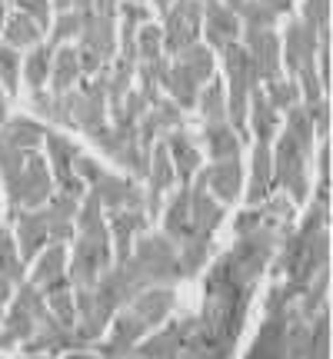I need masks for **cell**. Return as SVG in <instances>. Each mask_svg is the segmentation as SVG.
<instances>
[{
  "mask_svg": "<svg viewBox=\"0 0 333 359\" xmlns=\"http://www.w3.org/2000/svg\"><path fill=\"white\" fill-rule=\"evenodd\" d=\"M200 20H204V0H174L164 13V57H177L183 47L200 40Z\"/></svg>",
  "mask_w": 333,
  "mask_h": 359,
  "instance_id": "obj_11",
  "label": "cell"
},
{
  "mask_svg": "<svg viewBox=\"0 0 333 359\" xmlns=\"http://www.w3.org/2000/svg\"><path fill=\"white\" fill-rule=\"evenodd\" d=\"M164 57V30L157 24H143L137 30V64Z\"/></svg>",
  "mask_w": 333,
  "mask_h": 359,
  "instance_id": "obj_39",
  "label": "cell"
},
{
  "mask_svg": "<svg viewBox=\"0 0 333 359\" xmlns=\"http://www.w3.org/2000/svg\"><path fill=\"white\" fill-rule=\"evenodd\" d=\"M11 226H17L13 240H17V253H20L24 263H34L40 250L51 246L47 243V219H44V210H20V213L13 217Z\"/></svg>",
  "mask_w": 333,
  "mask_h": 359,
  "instance_id": "obj_20",
  "label": "cell"
},
{
  "mask_svg": "<svg viewBox=\"0 0 333 359\" xmlns=\"http://www.w3.org/2000/svg\"><path fill=\"white\" fill-rule=\"evenodd\" d=\"M44 156H47V167H51V177H53V187L74 200H84L87 193V183L74 173V163L80 156V147L70 137L57 133V130L47 127V137H44Z\"/></svg>",
  "mask_w": 333,
  "mask_h": 359,
  "instance_id": "obj_10",
  "label": "cell"
},
{
  "mask_svg": "<svg viewBox=\"0 0 333 359\" xmlns=\"http://www.w3.org/2000/svg\"><path fill=\"white\" fill-rule=\"evenodd\" d=\"M260 90L267 93V100L280 110V114H287L290 107H296L300 103V90H296V80L294 77H277V80H267V83H260Z\"/></svg>",
  "mask_w": 333,
  "mask_h": 359,
  "instance_id": "obj_34",
  "label": "cell"
},
{
  "mask_svg": "<svg viewBox=\"0 0 333 359\" xmlns=\"http://www.w3.org/2000/svg\"><path fill=\"white\" fill-rule=\"evenodd\" d=\"M220 4H223V7H230V11L237 13V11H240V4H244V0H220Z\"/></svg>",
  "mask_w": 333,
  "mask_h": 359,
  "instance_id": "obj_46",
  "label": "cell"
},
{
  "mask_svg": "<svg viewBox=\"0 0 333 359\" xmlns=\"http://www.w3.org/2000/svg\"><path fill=\"white\" fill-rule=\"evenodd\" d=\"M7 13H11V0H0V27L7 20Z\"/></svg>",
  "mask_w": 333,
  "mask_h": 359,
  "instance_id": "obj_45",
  "label": "cell"
},
{
  "mask_svg": "<svg viewBox=\"0 0 333 359\" xmlns=\"http://www.w3.org/2000/svg\"><path fill=\"white\" fill-rule=\"evenodd\" d=\"M20 349L30 353V356H64V353L74 349V326H64V323L57 320V316H51V309H47V316L37 323L34 336H30L27 343H20Z\"/></svg>",
  "mask_w": 333,
  "mask_h": 359,
  "instance_id": "obj_16",
  "label": "cell"
},
{
  "mask_svg": "<svg viewBox=\"0 0 333 359\" xmlns=\"http://www.w3.org/2000/svg\"><path fill=\"white\" fill-rule=\"evenodd\" d=\"M240 43H244V50L250 57V64H254V74L260 83L283 77V57H280V37H277V30L244 27L240 30Z\"/></svg>",
  "mask_w": 333,
  "mask_h": 359,
  "instance_id": "obj_12",
  "label": "cell"
},
{
  "mask_svg": "<svg viewBox=\"0 0 333 359\" xmlns=\"http://www.w3.org/2000/svg\"><path fill=\"white\" fill-rule=\"evenodd\" d=\"M64 359H100L93 349H70V353H64Z\"/></svg>",
  "mask_w": 333,
  "mask_h": 359,
  "instance_id": "obj_43",
  "label": "cell"
},
{
  "mask_svg": "<svg viewBox=\"0 0 333 359\" xmlns=\"http://www.w3.org/2000/svg\"><path fill=\"white\" fill-rule=\"evenodd\" d=\"M130 4H147V0H130Z\"/></svg>",
  "mask_w": 333,
  "mask_h": 359,
  "instance_id": "obj_48",
  "label": "cell"
},
{
  "mask_svg": "<svg viewBox=\"0 0 333 359\" xmlns=\"http://www.w3.org/2000/svg\"><path fill=\"white\" fill-rule=\"evenodd\" d=\"M240 20L230 7H223L220 0H204V20H200V40L214 53H220L230 40H240Z\"/></svg>",
  "mask_w": 333,
  "mask_h": 359,
  "instance_id": "obj_14",
  "label": "cell"
},
{
  "mask_svg": "<svg viewBox=\"0 0 333 359\" xmlns=\"http://www.w3.org/2000/svg\"><path fill=\"white\" fill-rule=\"evenodd\" d=\"M300 20L317 34L320 47H330V0H303L300 4Z\"/></svg>",
  "mask_w": 333,
  "mask_h": 359,
  "instance_id": "obj_33",
  "label": "cell"
},
{
  "mask_svg": "<svg viewBox=\"0 0 333 359\" xmlns=\"http://www.w3.org/2000/svg\"><path fill=\"white\" fill-rule=\"evenodd\" d=\"M317 50H320L317 34H313L303 20H290V24L283 27L280 57H283V70H287V77H294L296 70L317 64Z\"/></svg>",
  "mask_w": 333,
  "mask_h": 359,
  "instance_id": "obj_13",
  "label": "cell"
},
{
  "mask_svg": "<svg viewBox=\"0 0 333 359\" xmlns=\"http://www.w3.org/2000/svg\"><path fill=\"white\" fill-rule=\"evenodd\" d=\"M204 183H207V193L220 206L237 203L240 193H244V163H240V156H233V160H210V167L204 170Z\"/></svg>",
  "mask_w": 333,
  "mask_h": 359,
  "instance_id": "obj_15",
  "label": "cell"
},
{
  "mask_svg": "<svg viewBox=\"0 0 333 359\" xmlns=\"http://www.w3.org/2000/svg\"><path fill=\"white\" fill-rule=\"evenodd\" d=\"M294 203L270 196L237 217V243L214 263L204 286V309L193 313V330L177 359H230L244 333L254 286L283 236L290 233Z\"/></svg>",
  "mask_w": 333,
  "mask_h": 359,
  "instance_id": "obj_1",
  "label": "cell"
},
{
  "mask_svg": "<svg viewBox=\"0 0 333 359\" xmlns=\"http://www.w3.org/2000/svg\"><path fill=\"white\" fill-rule=\"evenodd\" d=\"M280 123H283V114L267 100V93L256 87L250 93V103H247V130L254 143H273V137L280 133Z\"/></svg>",
  "mask_w": 333,
  "mask_h": 359,
  "instance_id": "obj_21",
  "label": "cell"
},
{
  "mask_svg": "<svg viewBox=\"0 0 333 359\" xmlns=\"http://www.w3.org/2000/svg\"><path fill=\"white\" fill-rule=\"evenodd\" d=\"M80 27H84V17H80V11H64V13H57V17L51 20V37H47V43H53V47H64V43H77Z\"/></svg>",
  "mask_w": 333,
  "mask_h": 359,
  "instance_id": "obj_35",
  "label": "cell"
},
{
  "mask_svg": "<svg viewBox=\"0 0 333 359\" xmlns=\"http://www.w3.org/2000/svg\"><path fill=\"white\" fill-rule=\"evenodd\" d=\"M197 110L204 123H223L227 120V90H223V77H210L197 93Z\"/></svg>",
  "mask_w": 333,
  "mask_h": 359,
  "instance_id": "obj_31",
  "label": "cell"
},
{
  "mask_svg": "<svg viewBox=\"0 0 333 359\" xmlns=\"http://www.w3.org/2000/svg\"><path fill=\"white\" fill-rule=\"evenodd\" d=\"M107 230H110V246H114V263H120L130 257L133 240L150 230V217L143 210H117L107 217Z\"/></svg>",
  "mask_w": 333,
  "mask_h": 359,
  "instance_id": "obj_18",
  "label": "cell"
},
{
  "mask_svg": "<svg viewBox=\"0 0 333 359\" xmlns=\"http://www.w3.org/2000/svg\"><path fill=\"white\" fill-rule=\"evenodd\" d=\"M53 43H37V47H30V53L24 57V67H20V77H24V83L30 87V93L34 90H44L47 87V80H51V64H53Z\"/></svg>",
  "mask_w": 333,
  "mask_h": 359,
  "instance_id": "obj_29",
  "label": "cell"
},
{
  "mask_svg": "<svg viewBox=\"0 0 333 359\" xmlns=\"http://www.w3.org/2000/svg\"><path fill=\"white\" fill-rule=\"evenodd\" d=\"M74 173H77L84 183H87V190L97 193V200L103 206V217H110L117 210H143V190L137 180H127V177H117V173H107V170L87 156L80 150L77 163H74ZM147 213V210H143Z\"/></svg>",
  "mask_w": 333,
  "mask_h": 359,
  "instance_id": "obj_6",
  "label": "cell"
},
{
  "mask_svg": "<svg viewBox=\"0 0 333 359\" xmlns=\"http://www.w3.org/2000/svg\"><path fill=\"white\" fill-rule=\"evenodd\" d=\"M237 20H240V27H254V30H277V24H280V17L270 13L260 0H244L237 11Z\"/></svg>",
  "mask_w": 333,
  "mask_h": 359,
  "instance_id": "obj_36",
  "label": "cell"
},
{
  "mask_svg": "<svg viewBox=\"0 0 333 359\" xmlns=\"http://www.w3.org/2000/svg\"><path fill=\"white\" fill-rule=\"evenodd\" d=\"M24 150L20 147H13L11 140H4L0 137V180H4V190L13 187V180L20 177V170H24Z\"/></svg>",
  "mask_w": 333,
  "mask_h": 359,
  "instance_id": "obj_38",
  "label": "cell"
},
{
  "mask_svg": "<svg viewBox=\"0 0 333 359\" xmlns=\"http://www.w3.org/2000/svg\"><path fill=\"white\" fill-rule=\"evenodd\" d=\"M57 190L47 167V156L40 150H30L24 156V170L20 177L13 180V187H7V226L13 223V217L20 210H40V206L51 200V193Z\"/></svg>",
  "mask_w": 333,
  "mask_h": 359,
  "instance_id": "obj_8",
  "label": "cell"
},
{
  "mask_svg": "<svg viewBox=\"0 0 333 359\" xmlns=\"http://www.w3.org/2000/svg\"><path fill=\"white\" fill-rule=\"evenodd\" d=\"M77 206H80V200H74V196H67V193H60V190L51 193V200L40 206V210H44V219H47V243L67 246L74 240Z\"/></svg>",
  "mask_w": 333,
  "mask_h": 359,
  "instance_id": "obj_19",
  "label": "cell"
},
{
  "mask_svg": "<svg viewBox=\"0 0 333 359\" xmlns=\"http://www.w3.org/2000/svg\"><path fill=\"white\" fill-rule=\"evenodd\" d=\"M110 266H114V246H110L107 217L97 193L87 190L74 219V253L67 259V280L74 290H84L93 286Z\"/></svg>",
  "mask_w": 333,
  "mask_h": 359,
  "instance_id": "obj_3",
  "label": "cell"
},
{
  "mask_svg": "<svg viewBox=\"0 0 333 359\" xmlns=\"http://www.w3.org/2000/svg\"><path fill=\"white\" fill-rule=\"evenodd\" d=\"M44 27H37L30 17H24V13L11 11L7 13V20H4V27H0V43H7V47H13V50L24 53L27 47H37V43H44Z\"/></svg>",
  "mask_w": 333,
  "mask_h": 359,
  "instance_id": "obj_25",
  "label": "cell"
},
{
  "mask_svg": "<svg viewBox=\"0 0 333 359\" xmlns=\"http://www.w3.org/2000/svg\"><path fill=\"white\" fill-rule=\"evenodd\" d=\"M294 303V296L283 290V283H277L267 296V320L260 326L254 349L247 353V359H290L287 349V309Z\"/></svg>",
  "mask_w": 333,
  "mask_h": 359,
  "instance_id": "obj_9",
  "label": "cell"
},
{
  "mask_svg": "<svg viewBox=\"0 0 333 359\" xmlns=\"http://www.w3.org/2000/svg\"><path fill=\"white\" fill-rule=\"evenodd\" d=\"M0 323H4V306H0Z\"/></svg>",
  "mask_w": 333,
  "mask_h": 359,
  "instance_id": "obj_49",
  "label": "cell"
},
{
  "mask_svg": "<svg viewBox=\"0 0 333 359\" xmlns=\"http://www.w3.org/2000/svg\"><path fill=\"white\" fill-rule=\"evenodd\" d=\"M164 93L177 103L183 114H187V110H193V107H197L200 83H197V80H193L180 64H174V60H170V70H166V77H164Z\"/></svg>",
  "mask_w": 333,
  "mask_h": 359,
  "instance_id": "obj_30",
  "label": "cell"
},
{
  "mask_svg": "<svg viewBox=\"0 0 333 359\" xmlns=\"http://www.w3.org/2000/svg\"><path fill=\"white\" fill-rule=\"evenodd\" d=\"M313 123L307 120L303 107L296 103L287 110L280 133L270 143L273 156V187H280L283 196L294 206L310 200V154H313Z\"/></svg>",
  "mask_w": 333,
  "mask_h": 359,
  "instance_id": "obj_2",
  "label": "cell"
},
{
  "mask_svg": "<svg viewBox=\"0 0 333 359\" xmlns=\"http://www.w3.org/2000/svg\"><path fill=\"white\" fill-rule=\"evenodd\" d=\"M84 80V70H80V57H77V47L74 43H64L53 50V64H51V80L47 87L51 93H67L74 90Z\"/></svg>",
  "mask_w": 333,
  "mask_h": 359,
  "instance_id": "obj_24",
  "label": "cell"
},
{
  "mask_svg": "<svg viewBox=\"0 0 333 359\" xmlns=\"http://www.w3.org/2000/svg\"><path fill=\"white\" fill-rule=\"evenodd\" d=\"M0 276H7L13 286L27 280V263L17 253V240H13L11 226H0Z\"/></svg>",
  "mask_w": 333,
  "mask_h": 359,
  "instance_id": "obj_32",
  "label": "cell"
},
{
  "mask_svg": "<svg viewBox=\"0 0 333 359\" xmlns=\"http://www.w3.org/2000/svg\"><path fill=\"white\" fill-rule=\"evenodd\" d=\"M13 296V283L7 280V276H0V306H7Z\"/></svg>",
  "mask_w": 333,
  "mask_h": 359,
  "instance_id": "obj_42",
  "label": "cell"
},
{
  "mask_svg": "<svg viewBox=\"0 0 333 359\" xmlns=\"http://www.w3.org/2000/svg\"><path fill=\"white\" fill-rule=\"evenodd\" d=\"M20 67H24L20 50L0 43V87H4V93H17V87H20Z\"/></svg>",
  "mask_w": 333,
  "mask_h": 359,
  "instance_id": "obj_37",
  "label": "cell"
},
{
  "mask_svg": "<svg viewBox=\"0 0 333 359\" xmlns=\"http://www.w3.org/2000/svg\"><path fill=\"white\" fill-rule=\"evenodd\" d=\"M67 246H60V243H51V246H44L37 253V259H34V269H30V276L27 280L37 286L40 293L44 290H51L53 283H60V280H67Z\"/></svg>",
  "mask_w": 333,
  "mask_h": 359,
  "instance_id": "obj_23",
  "label": "cell"
},
{
  "mask_svg": "<svg viewBox=\"0 0 333 359\" xmlns=\"http://www.w3.org/2000/svg\"><path fill=\"white\" fill-rule=\"evenodd\" d=\"M47 316V299L30 280L17 283L7 309H4V323H0V349H13L17 343H27L37 323Z\"/></svg>",
  "mask_w": 333,
  "mask_h": 359,
  "instance_id": "obj_7",
  "label": "cell"
},
{
  "mask_svg": "<svg viewBox=\"0 0 333 359\" xmlns=\"http://www.w3.org/2000/svg\"><path fill=\"white\" fill-rule=\"evenodd\" d=\"M0 137L11 140L13 147H20L24 154H30V150H40V147H44L47 127L37 123V120H30V116H7L4 127H0Z\"/></svg>",
  "mask_w": 333,
  "mask_h": 359,
  "instance_id": "obj_27",
  "label": "cell"
},
{
  "mask_svg": "<svg viewBox=\"0 0 333 359\" xmlns=\"http://www.w3.org/2000/svg\"><path fill=\"white\" fill-rule=\"evenodd\" d=\"M204 147L210 160H233L244 154V140L237 137V130L223 123H204Z\"/></svg>",
  "mask_w": 333,
  "mask_h": 359,
  "instance_id": "obj_26",
  "label": "cell"
},
{
  "mask_svg": "<svg viewBox=\"0 0 333 359\" xmlns=\"http://www.w3.org/2000/svg\"><path fill=\"white\" fill-rule=\"evenodd\" d=\"M11 4H13V0H11Z\"/></svg>",
  "mask_w": 333,
  "mask_h": 359,
  "instance_id": "obj_50",
  "label": "cell"
},
{
  "mask_svg": "<svg viewBox=\"0 0 333 359\" xmlns=\"http://www.w3.org/2000/svg\"><path fill=\"white\" fill-rule=\"evenodd\" d=\"M164 147H166L170 163H174V173H177V187H187L200 173V167H204V154L197 150V143L187 133V127H177V130H170V133H164Z\"/></svg>",
  "mask_w": 333,
  "mask_h": 359,
  "instance_id": "obj_17",
  "label": "cell"
},
{
  "mask_svg": "<svg viewBox=\"0 0 333 359\" xmlns=\"http://www.w3.org/2000/svg\"><path fill=\"white\" fill-rule=\"evenodd\" d=\"M17 13H24V17H30L37 27H44V30H51V20H53V7L51 0H13L11 4Z\"/></svg>",
  "mask_w": 333,
  "mask_h": 359,
  "instance_id": "obj_40",
  "label": "cell"
},
{
  "mask_svg": "<svg viewBox=\"0 0 333 359\" xmlns=\"http://www.w3.org/2000/svg\"><path fill=\"white\" fill-rule=\"evenodd\" d=\"M177 309V293L170 286H154L143 290L141 296H133L124 309H117L110 320V336L97 346L100 359H127L133 346L141 343L147 333H154L157 326H164Z\"/></svg>",
  "mask_w": 333,
  "mask_h": 359,
  "instance_id": "obj_4",
  "label": "cell"
},
{
  "mask_svg": "<svg viewBox=\"0 0 333 359\" xmlns=\"http://www.w3.org/2000/svg\"><path fill=\"white\" fill-rule=\"evenodd\" d=\"M273 156L267 143H254V163H250V183H247V206H260L273 196Z\"/></svg>",
  "mask_w": 333,
  "mask_h": 359,
  "instance_id": "obj_22",
  "label": "cell"
},
{
  "mask_svg": "<svg viewBox=\"0 0 333 359\" xmlns=\"http://www.w3.org/2000/svg\"><path fill=\"white\" fill-rule=\"evenodd\" d=\"M80 0H51V7L57 13H64V11H74V7H77Z\"/></svg>",
  "mask_w": 333,
  "mask_h": 359,
  "instance_id": "obj_44",
  "label": "cell"
},
{
  "mask_svg": "<svg viewBox=\"0 0 333 359\" xmlns=\"http://www.w3.org/2000/svg\"><path fill=\"white\" fill-rule=\"evenodd\" d=\"M174 64L183 67L200 87H204L210 77H217V57H214V50L207 47L204 40H197V43H190V47H183V50L174 57Z\"/></svg>",
  "mask_w": 333,
  "mask_h": 359,
  "instance_id": "obj_28",
  "label": "cell"
},
{
  "mask_svg": "<svg viewBox=\"0 0 333 359\" xmlns=\"http://www.w3.org/2000/svg\"><path fill=\"white\" fill-rule=\"evenodd\" d=\"M263 7H267L270 13H277V17H283V13H290L294 11V4L296 0H260Z\"/></svg>",
  "mask_w": 333,
  "mask_h": 359,
  "instance_id": "obj_41",
  "label": "cell"
},
{
  "mask_svg": "<svg viewBox=\"0 0 333 359\" xmlns=\"http://www.w3.org/2000/svg\"><path fill=\"white\" fill-rule=\"evenodd\" d=\"M20 359H53V356H30V353H24Z\"/></svg>",
  "mask_w": 333,
  "mask_h": 359,
  "instance_id": "obj_47",
  "label": "cell"
},
{
  "mask_svg": "<svg viewBox=\"0 0 333 359\" xmlns=\"http://www.w3.org/2000/svg\"><path fill=\"white\" fill-rule=\"evenodd\" d=\"M227 217V206H220L210 193H207L204 173H197L190 180V219H187V230L177 240V263H180V276L193 280L207 263L210 243H214V233L220 230V223Z\"/></svg>",
  "mask_w": 333,
  "mask_h": 359,
  "instance_id": "obj_5",
  "label": "cell"
}]
</instances>
